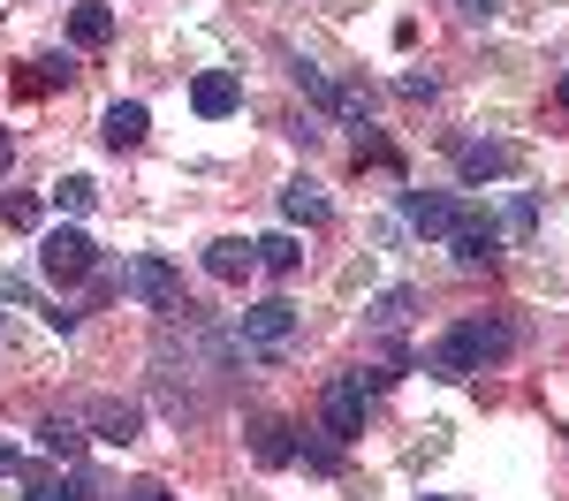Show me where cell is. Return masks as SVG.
<instances>
[{"mask_svg":"<svg viewBox=\"0 0 569 501\" xmlns=\"http://www.w3.org/2000/svg\"><path fill=\"white\" fill-rule=\"evenodd\" d=\"M509 350H517V334H509L501 319H463V327H448V334L433 342L426 364H433L440 380H471V372H486V364L509 358Z\"/></svg>","mask_w":569,"mask_h":501,"instance_id":"6da1fadb","label":"cell"},{"mask_svg":"<svg viewBox=\"0 0 569 501\" xmlns=\"http://www.w3.org/2000/svg\"><path fill=\"white\" fill-rule=\"evenodd\" d=\"M39 273L53 281V289L91 281V273H99V243H91L84 228H46V236H39Z\"/></svg>","mask_w":569,"mask_h":501,"instance_id":"7a4b0ae2","label":"cell"},{"mask_svg":"<svg viewBox=\"0 0 569 501\" xmlns=\"http://www.w3.org/2000/svg\"><path fill=\"white\" fill-rule=\"evenodd\" d=\"M289 334H297V304H289V297L251 304V312H243V327H236V342H259L266 358H281V350H289Z\"/></svg>","mask_w":569,"mask_h":501,"instance_id":"3957f363","label":"cell"},{"mask_svg":"<svg viewBox=\"0 0 569 501\" xmlns=\"http://www.w3.org/2000/svg\"><path fill=\"white\" fill-rule=\"evenodd\" d=\"M122 297L152 304V312H176V304H182V281H176L168 259H130V267H122Z\"/></svg>","mask_w":569,"mask_h":501,"instance_id":"277c9868","label":"cell"},{"mask_svg":"<svg viewBox=\"0 0 569 501\" xmlns=\"http://www.w3.org/2000/svg\"><path fill=\"white\" fill-rule=\"evenodd\" d=\"M319 433H327V441H357V433H365V380H357V372L319 395Z\"/></svg>","mask_w":569,"mask_h":501,"instance_id":"5b68a950","label":"cell"},{"mask_svg":"<svg viewBox=\"0 0 569 501\" xmlns=\"http://www.w3.org/2000/svg\"><path fill=\"white\" fill-rule=\"evenodd\" d=\"M448 251H456L463 267H493V259H501V228L486 221V213H456V228H448Z\"/></svg>","mask_w":569,"mask_h":501,"instance_id":"8992f818","label":"cell"},{"mask_svg":"<svg viewBox=\"0 0 569 501\" xmlns=\"http://www.w3.org/2000/svg\"><path fill=\"white\" fill-rule=\"evenodd\" d=\"M456 213H463V206H456L448 190H402V221L418 228V236H448Z\"/></svg>","mask_w":569,"mask_h":501,"instance_id":"52a82bcc","label":"cell"},{"mask_svg":"<svg viewBox=\"0 0 569 501\" xmlns=\"http://www.w3.org/2000/svg\"><path fill=\"white\" fill-rule=\"evenodd\" d=\"M190 107H198L206 122H228V114L243 107V84H236V69H206V77L190 84Z\"/></svg>","mask_w":569,"mask_h":501,"instance_id":"ba28073f","label":"cell"},{"mask_svg":"<svg viewBox=\"0 0 569 501\" xmlns=\"http://www.w3.org/2000/svg\"><path fill=\"white\" fill-rule=\"evenodd\" d=\"M327 213H335V206H327V190H319L311 176L281 182V221H297V228H327Z\"/></svg>","mask_w":569,"mask_h":501,"instance_id":"9c48e42d","label":"cell"},{"mask_svg":"<svg viewBox=\"0 0 569 501\" xmlns=\"http://www.w3.org/2000/svg\"><path fill=\"white\" fill-rule=\"evenodd\" d=\"M144 130H152V114H144L137 99H114V107L99 114V137H107L114 152H137V144H144Z\"/></svg>","mask_w":569,"mask_h":501,"instance_id":"30bf717a","label":"cell"},{"mask_svg":"<svg viewBox=\"0 0 569 501\" xmlns=\"http://www.w3.org/2000/svg\"><path fill=\"white\" fill-rule=\"evenodd\" d=\"M91 433H99V441H114V449H130L137 433H144V410L107 395V403H91Z\"/></svg>","mask_w":569,"mask_h":501,"instance_id":"8fae6325","label":"cell"},{"mask_svg":"<svg viewBox=\"0 0 569 501\" xmlns=\"http://www.w3.org/2000/svg\"><path fill=\"white\" fill-rule=\"evenodd\" d=\"M517 168V144H463L456 152V176L463 182H493V176H509Z\"/></svg>","mask_w":569,"mask_h":501,"instance_id":"7c38bea8","label":"cell"},{"mask_svg":"<svg viewBox=\"0 0 569 501\" xmlns=\"http://www.w3.org/2000/svg\"><path fill=\"white\" fill-rule=\"evenodd\" d=\"M289 77H297V91H305L311 107H327V114H342V91H350V84H335V77H327L319 61H305V53H289Z\"/></svg>","mask_w":569,"mask_h":501,"instance_id":"4fadbf2b","label":"cell"},{"mask_svg":"<svg viewBox=\"0 0 569 501\" xmlns=\"http://www.w3.org/2000/svg\"><path fill=\"white\" fill-rule=\"evenodd\" d=\"M251 267H259V251H251L243 236H213V243H206V273H213V281H243Z\"/></svg>","mask_w":569,"mask_h":501,"instance_id":"5bb4252c","label":"cell"},{"mask_svg":"<svg viewBox=\"0 0 569 501\" xmlns=\"http://www.w3.org/2000/svg\"><path fill=\"white\" fill-rule=\"evenodd\" d=\"M251 449H259V463H297V425L289 418H259Z\"/></svg>","mask_w":569,"mask_h":501,"instance_id":"9a60e30c","label":"cell"},{"mask_svg":"<svg viewBox=\"0 0 569 501\" xmlns=\"http://www.w3.org/2000/svg\"><path fill=\"white\" fill-rule=\"evenodd\" d=\"M251 251H259L266 273H297V267H305V243H297V236H259Z\"/></svg>","mask_w":569,"mask_h":501,"instance_id":"2e32d148","label":"cell"},{"mask_svg":"<svg viewBox=\"0 0 569 501\" xmlns=\"http://www.w3.org/2000/svg\"><path fill=\"white\" fill-rule=\"evenodd\" d=\"M39 449H46V455H77V449H84V425L53 410V418H39Z\"/></svg>","mask_w":569,"mask_h":501,"instance_id":"e0dca14e","label":"cell"},{"mask_svg":"<svg viewBox=\"0 0 569 501\" xmlns=\"http://www.w3.org/2000/svg\"><path fill=\"white\" fill-rule=\"evenodd\" d=\"M501 236H509V243H531V236H539V198H531V190H517V198H509Z\"/></svg>","mask_w":569,"mask_h":501,"instance_id":"ac0fdd59","label":"cell"},{"mask_svg":"<svg viewBox=\"0 0 569 501\" xmlns=\"http://www.w3.org/2000/svg\"><path fill=\"white\" fill-rule=\"evenodd\" d=\"M46 198H53L61 213H91V206H99V182H91V176H61Z\"/></svg>","mask_w":569,"mask_h":501,"instance_id":"d6986e66","label":"cell"},{"mask_svg":"<svg viewBox=\"0 0 569 501\" xmlns=\"http://www.w3.org/2000/svg\"><path fill=\"white\" fill-rule=\"evenodd\" d=\"M69 39L77 46H107L114 39V16H107V8H77V16H69Z\"/></svg>","mask_w":569,"mask_h":501,"instance_id":"ffe728a7","label":"cell"},{"mask_svg":"<svg viewBox=\"0 0 569 501\" xmlns=\"http://www.w3.org/2000/svg\"><path fill=\"white\" fill-rule=\"evenodd\" d=\"M410 304H418V289H380V297H372V327H402V319H410Z\"/></svg>","mask_w":569,"mask_h":501,"instance_id":"44dd1931","label":"cell"},{"mask_svg":"<svg viewBox=\"0 0 569 501\" xmlns=\"http://www.w3.org/2000/svg\"><path fill=\"white\" fill-rule=\"evenodd\" d=\"M69 77H77V61H69V53H61V61L46 53V61H31V77H23V91H53V84H69Z\"/></svg>","mask_w":569,"mask_h":501,"instance_id":"7402d4cb","label":"cell"},{"mask_svg":"<svg viewBox=\"0 0 569 501\" xmlns=\"http://www.w3.org/2000/svg\"><path fill=\"white\" fill-rule=\"evenodd\" d=\"M39 213H46V206L31 198V190H8V198H0V221H8V228H39Z\"/></svg>","mask_w":569,"mask_h":501,"instance_id":"603a6c76","label":"cell"},{"mask_svg":"<svg viewBox=\"0 0 569 501\" xmlns=\"http://www.w3.org/2000/svg\"><path fill=\"white\" fill-rule=\"evenodd\" d=\"M297 455L311 471H342V441H297Z\"/></svg>","mask_w":569,"mask_h":501,"instance_id":"cb8c5ba5","label":"cell"},{"mask_svg":"<svg viewBox=\"0 0 569 501\" xmlns=\"http://www.w3.org/2000/svg\"><path fill=\"white\" fill-rule=\"evenodd\" d=\"M84 494H91V479H69V487H53V479H46V487H31L23 501H84Z\"/></svg>","mask_w":569,"mask_h":501,"instance_id":"d4e9b609","label":"cell"},{"mask_svg":"<svg viewBox=\"0 0 569 501\" xmlns=\"http://www.w3.org/2000/svg\"><path fill=\"white\" fill-rule=\"evenodd\" d=\"M433 91H440V84L426 77V69H410V77H402V99H433Z\"/></svg>","mask_w":569,"mask_h":501,"instance_id":"484cf974","label":"cell"},{"mask_svg":"<svg viewBox=\"0 0 569 501\" xmlns=\"http://www.w3.org/2000/svg\"><path fill=\"white\" fill-rule=\"evenodd\" d=\"M122 501H176V494H168L160 479H137V487H130V494H122Z\"/></svg>","mask_w":569,"mask_h":501,"instance_id":"4316f807","label":"cell"},{"mask_svg":"<svg viewBox=\"0 0 569 501\" xmlns=\"http://www.w3.org/2000/svg\"><path fill=\"white\" fill-rule=\"evenodd\" d=\"M456 8H463L471 23H486V16H493V0H456Z\"/></svg>","mask_w":569,"mask_h":501,"instance_id":"83f0119b","label":"cell"},{"mask_svg":"<svg viewBox=\"0 0 569 501\" xmlns=\"http://www.w3.org/2000/svg\"><path fill=\"white\" fill-rule=\"evenodd\" d=\"M8 168H16V137L0 130V176H8Z\"/></svg>","mask_w":569,"mask_h":501,"instance_id":"f1b7e54d","label":"cell"},{"mask_svg":"<svg viewBox=\"0 0 569 501\" xmlns=\"http://www.w3.org/2000/svg\"><path fill=\"white\" fill-rule=\"evenodd\" d=\"M16 463H23V455L8 449V441H0V479H8V471H16Z\"/></svg>","mask_w":569,"mask_h":501,"instance_id":"f546056e","label":"cell"},{"mask_svg":"<svg viewBox=\"0 0 569 501\" xmlns=\"http://www.w3.org/2000/svg\"><path fill=\"white\" fill-rule=\"evenodd\" d=\"M562 107H569V77H562Z\"/></svg>","mask_w":569,"mask_h":501,"instance_id":"4dcf8cb0","label":"cell"},{"mask_svg":"<svg viewBox=\"0 0 569 501\" xmlns=\"http://www.w3.org/2000/svg\"><path fill=\"white\" fill-rule=\"evenodd\" d=\"M418 501H448V494H418Z\"/></svg>","mask_w":569,"mask_h":501,"instance_id":"1f68e13d","label":"cell"}]
</instances>
